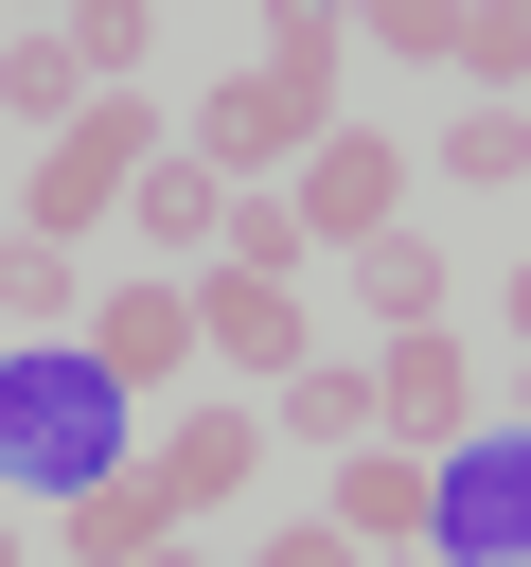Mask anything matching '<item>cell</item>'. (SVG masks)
Returning <instances> with one entry per match:
<instances>
[{
  "mask_svg": "<svg viewBox=\"0 0 531 567\" xmlns=\"http://www.w3.org/2000/svg\"><path fill=\"white\" fill-rule=\"evenodd\" d=\"M0 567H35V532H18V514H0Z\"/></svg>",
  "mask_w": 531,
  "mask_h": 567,
  "instance_id": "obj_24",
  "label": "cell"
},
{
  "mask_svg": "<svg viewBox=\"0 0 531 567\" xmlns=\"http://www.w3.org/2000/svg\"><path fill=\"white\" fill-rule=\"evenodd\" d=\"M195 354H212V372H266V390H283V372L319 354V337H301V284H266V266H195Z\"/></svg>",
  "mask_w": 531,
  "mask_h": 567,
  "instance_id": "obj_7",
  "label": "cell"
},
{
  "mask_svg": "<svg viewBox=\"0 0 531 567\" xmlns=\"http://www.w3.org/2000/svg\"><path fill=\"white\" fill-rule=\"evenodd\" d=\"M513 408H531V372H513Z\"/></svg>",
  "mask_w": 531,
  "mask_h": 567,
  "instance_id": "obj_26",
  "label": "cell"
},
{
  "mask_svg": "<svg viewBox=\"0 0 531 567\" xmlns=\"http://www.w3.org/2000/svg\"><path fill=\"white\" fill-rule=\"evenodd\" d=\"M283 443L354 461V443H372V354H301V372H283Z\"/></svg>",
  "mask_w": 531,
  "mask_h": 567,
  "instance_id": "obj_16",
  "label": "cell"
},
{
  "mask_svg": "<svg viewBox=\"0 0 531 567\" xmlns=\"http://www.w3.org/2000/svg\"><path fill=\"white\" fill-rule=\"evenodd\" d=\"M0 354H18V337H0Z\"/></svg>",
  "mask_w": 531,
  "mask_h": 567,
  "instance_id": "obj_27",
  "label": "cell"
},
{
  "mask_svg": "<svg viewBox=\"0 0 531 567\" xmlns=\"http://www.w3.org/2000/svg\"><path fill=\"white\" fill-rule=\"evenodd\" d=\"M478 106H531V0H460V53H442Z\"/></svg>",
  "mask_w": 531,
  "mask_h": 567,
  "instance_id": "obj_18",
  "label": "cell"
},
{
  "mask_svg": "<svg viewBox=\"0 0 531 567\" xmlns=\"http://www.w3.org/2000/svg\"><path fill=\"white\" fill-rule=\"evenodd\" d=\"M159 159H177V142H159V106H142V89H106L71 142H35V177H18V213H0V230H53V248H71V230H106Z\"/></svg>",
  "mask_w": 531,
  "mask_h": 567,
  "instance_id": "obj_2",
  "label": "cell"
},
{
  "mask_svg": "<svg viewBox=\"0 0 531 567\" xmlns=\"http://www.w3.org/2000/svg\"><path fill=\"white\" fill-rule=\"evenodd\" d=\"M248 567H372V549H354V532H336V514H301V532H266V549H248Z\"/></svg>",
  "mask_w": 531,
  "mask_h": 567,
  "instance_id": "obj_22",
  "label": "cell"
},
{
  "mask_svg": "<svg viewBox=\"0 0 531 567\" xmlns=\"http://www.w3.org/2000/svg\"><path fill=\"white\" fill-rule=\"evenodd\" d=\"M124 213H142V248H159V266H212V248H230V177H212V159H159Z\"/></svg>",
  "mask_w": 531,
  "mask_h": 567,
  "instance_id": "obj_14",
  "label": "cell"
},
{
  "mask_svg": "<svg viewBox=\"0 0 531 567\" xmlns=\"http://www.w3.org/2000/svg\"><path fill=\"white\" fill-rule=\"evenodd\" d=\"M71 354H88L124 408L177 390V372H195V284H88V337H71Z\"/></svg>",
  "mask_w": 531,
  "mask_h": 567,
  "instance_id": "obj_5",
  "label": "cell"
},
{
  "mask_svg": "<svg viewBox=\"0 0 531 567\" xmlns=\"http://www.w3.org/2000/svg\"><path fill=\"white\" fill-rule=\"evenodd\" d=\"M442 567H531V425L513 443H442Z\"/></svg>",
  "mask_w": 531,
  "mask_h": 567,
  "instance_id": "obj_4",
  "label": "cell"
},
{
  "mask_svg": "<svg viewBox=\"0 0 531 567\" xmlns=\"http://www.w3.org/2000/svg\"><path fill=\"white\" fill-rule=\"evenodd\" d=\"M283 213H301V248H372V230H407V142H389V124H336V142L283 177Z\"/></svg>",
  "mask_w": 531,
  "mask_h": 567,
  "instance_id": "obj_3",
  "label": "cell"
},
{
  "mask_svg": "<svg viewBox=\"0 0 531 567\" xmlns=\"http://www.w3.org/2000/svg\"><path fill=\"white\" fill-rule=\"evenodd\" d=\"M159 532H177L159 461H106V478H71V496H53V549H71V567H142Z\"/></svg>",
  "mask_w": 531,
  "mask_h": 567,
  "instance_id": "obj_9",
  "label": "cell"
},
{
  "mask_svg": "<svg viewBox=\"0 0 531 567\" xmlns=\"http://www.w3.org/2000/svg\"><path fill=\"white\" fill-rule=\"evenodd\" d=\"M336 266H354V301H372L389 337H425V319H442V248H425V230H372V248H336Z\"/></svg>",
  "mask_w": 531,
  "mask_h": 567,
  "instance_id": "obj_17",
  "label": "cell"
},
{
  "mask_svg": "<svg viewBox=\"0 0 531 567\" xmlns=\"http://www.w3.org/2000/svg\"><path fill=\"white\" fill-rule=\"evenodd\" d=\"M142 461H159V496H177V532H195V514H230V496H248L266 425H248V408H177V425H159Z\"/></svg>",
  "mask_w": 531,
  "mask_h": 567,
  "instance_id": "obj_11",
  "label": "cell"
},
{
  "mask_svg": "<svg viewBox=\"0 0 531 567\" xmlns=\"http://www.w3.org/2000/svg\"><path fill=\"white\" fill-rule=\"evenodd\" d=\"M142 567H212V549H195V532H159V549H142Z\"/></svg>",
  "mask_w": 531,
  "mask_h": 567,
  "instance_id": "obj_23",
  "label": "cell"
},
{
  "mask_svg": "<svg viewBox=\"0 0 531 567\" xmlns=\"http://www.w3.org/2000/svg\"><path fill=\"white\" fill-rule=\"evenodd\" d=\"M177 159H212L230 195H266V159H301V142H283V106H266V71H230V89L195 106V142H177Z\"/></svg>",
  "mask_w": 531,
  "mask_h": 567,
  "instance_id": "obj_13",
  "label": "cell"
},
{
  "mask_svg": "<svg viewBox=\"0 0 531 567\" xmlns=\"http://www.w3.org/2000/svg\"><path fill=\"white\" fill-rule=\"evenodd\" d=\"M354 35H372V53H407V71H442V53H460V0H372Z\"/></svg>",
  "mask_w": 531,
  "mask_h": 567,
  "instance_id": "obj_21",
  "label": "cell"
},
{
  "mask_svg": "<svg viewBox=\"0 0 531 567\" xmlns=\"http://www.w3.org/2000/svg\"><path fill=\"white\" fill-rule=\"evenodd\" d=\"M496 301H513V337H531V266H513V284H496Z\"/></svg>",
  "mask_w": 531,
  "mask_h": 567,
  "instance_id": "obj_25",
  "label": "cell"
},
{
  "mask_svg": "<svg viewBox=\"0 0 531 567\" xmlns=\"http://www.w3.org/2000/svg\"><path fill=\"white\" fill-rule=\"evenodd\" d=\"M442 177H460V195H513V177H531V106H460V124H442Z\"/></svg>",
  "mask_w": 531,
  "mask_h": 567,
  "instance_id": "obj_19",
  "label": "cell"
},
{
  "mask_svg": "<svg viewBox=\"0 0 531 567\" xmlns=\"http://www.w3.org/2000/svg\"><path fill=\"white\" fill-rule=\"evenodd\" d=\"M106 89H88V53L71 35H0V124H35V142H71Z\"/></svg>",
  "mask_w": 531,
  "mask_h": 567,
  "instance_id": "obj_12",
  "label": "cell"
},
{
  "mask_svg": "<svg viewBox=\"0 0 531 567\" xmlns=\"http://www.w3.org/2000/svg\"><path fill=\"white\" fill-rule=\"evenodd\" d=\"M106 461H142V443H124V390H106L71 337H18V354H0V478H18V496H71V478H106Z\"/></svg>",
  "mask_w": 531,
  "mask_h": 567,
  "instance_id": "obj_1",
  "label": "cell"
},
{
  "mask_svg": "<svg viewBox=\"0 0 531 567\" xmlns=\"http://www.w3.org/2000/svg\"><path fill=\"white\" fill-rule=\"evenodd\" d=\"M0 337H88V266L53 230H0Z\"/></svg>",
  "mask_w": 531,
  "mask_h": 567,
  "instance_id": "obj_15",
  "label": "cell"
},
{
  "mask_svg": "<svg viewBox=\"0 0 531 567\" xmlns=\"http://www.w3.org/2000/svg\"><path fill=\"white\" fill-rule=\"evenodd\" d=\"M372 443H425V461H442V443H478V354H460L442 319L372 354Z\"/></svg>",
  "mask_w": 531,
  "mask_h": 567,
  "instance_id": "obj_6",
  "label": "cell"
},
{
  "mask_svg": "<svg viewBox=\"0 0 531 567\" xmlns=\"http://www.w3.org/2000/svg\"><path fill=\"white\" fill-rule=\"evenodd\" d=\"M319 514H336V532H354V549L389 567V549H425V532H442V461H425V443H354Z\"/></svg>",
  "mask_w": 531,
  "mask_h": 567,
  "instance_id": "obj_8",
  "label": "cell"
},
{
  "mask_svg": "<svg viewBox=\"0 0 531 567\" xmlns=\"http://www.w3.org/2000/svg\"><path fill=\"white\" fill-rule=\"evenodd\" d=\"M248 71H266L283 142L319 159V142H336V71H354V18H266V53H248Z\"/></svg>",
  "mask_w": 531,
  "mask_h": 567,
  "instance_id": "obj_10",
  "label": "cell"
},
{
  "mask_svg": "<svg viewBox=\"0 0 531 567\" xmlns=\"http://www.w3.org/2000/svg\"><path fill=\"white\" fill-rule=\"evenodd\" d=\"M53 35H71V53H88V89H142V0H71V18H53Z\"/></svg>",
  "mask_w": 531,
  "mask_h": 567,
  "instance_id": "obj_20",
  "label": "cell"
}]
</instances>
